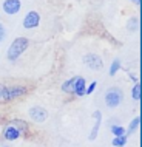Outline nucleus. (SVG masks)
Instances as JSON below:
<instances>
[{
	"label": "nucleus",
	"mask_w": 142,
	"mask_h": 147,
	"mask_svg": "<svg viewBox=\"0 0 142 147\" xmlns=\"http://www.w3.org/2000/svg\"><path fill=\"white\" fill-rule=\"evenodd\" d=\"M122 99H124V93H122V90L119 88V87H111V88L107 90V93H105L107 107L114 109V107H117L122 102Z\"/></svg>",
	"instance_id": "nucleus-1"
},
{
	"label": "nucleus",
	"mask_w": 142,
	"mask_h": 147,
	"mask_svg": "<svg viewBox=\"0 0 142 147\" xmlns=\"http://www.w3.org/2000/svg\"><path fill=\"white\" fill-rule=\"evenodd\" d=\"M26 47H28V40H26L25 37L15 39V40L11 43L9 50H8V59H9V61H15V59L26 50Z\"/></svg>",
	"instance_id": "nucleus-2"
},
{
	"label": "nucleus",
	"mask_w": 142,
	"mask_h": 147,
	"mask_svg": "<svg viewBox=\"0 0 142 147\" xmlns=\"http://www.w3.org/2000/svg\"><path fill=\"white\" fill-rule=\"evenodd\" d=\"M26 91L25 87H20V85H9V87H2V94L0 98L5 99V101H11V99L20 96Z\"/></svg>",
	"instance_id": "nucleus-3"
},
{
	"label": "nucleus",
	"mask_w": 142,
	"mask_h": 147,
	"mask_svg": "<svg viewBox=\"0 0 142 147\" xmlns=\"http://www.w3.org/2000/svg\"><path fill=\"white\" fill-rule=\"evenodd\" d=\"M39 22H40V16H39V13L29 11V13L25 16V19H23V26H25L26 30L36 28V26L39 25Z\"/></svg>",
	"instance_id": "nucleus-4"
},
{
	"label": "nucleus",
	"mask_w": 142,
	"mask_h": 147,
	"mask_svg": "<svg viewBox=\"0 0 142 147\" xmlns=\"http://www.w3.org/2000/svg\"><path fill=\"white\" fill-rule=\"evenodd\" d=\"M84 62L91 70H102V67H104V62H102V59L97 54H86L84 57Z\"/></svg>",
	"instance_id": "nucleus-5"
},
{
	"label": "nucleus",
	"mask_w": 142,
	"mask_h": 147,
	"mask_svg": "<svg viewBox=\"0 0 142 147\" xmlns=\"http://www.w3.org/2000/svg\"><path fill=\"white\" fill-rule=\"evenodd\" d=\"M29 118L33 119L34 122H43L48 118V113H46V110L42 109V107H33V109L29 110Z\"/></svg>",
	"instance_id": "nucleus-6"
},
{
	"label": "nucleus",
	"mask_w": 142,
	"mask_h": 147,
	"mask_svg": "<svg viewBox=\"0 0 142 147\" xmlns=\"http://www.w3.org/2000/svg\"><path fill=\"white\" fill-rule=\"evenodd\" d=\"M3 138H5L6 141H15V140L20 138V132H19L14 125L9 124L8 127H5V130H3Z\"/></svg>",
	"instance_id": "nucleus-7"
},
{
	"label": "nucleus",
	"mask_w": 142,
	"mask_h": 147,
	"mask_svg": "<svg viewBox=\"0 0 142 147\" xmlns=\"http://www.w3.org/2000/svg\"><path fill=\"white\" fill-rule=\"evenodd\" d=\"M19 9H20L19 0H5V3H3V11L6 14H15L19 13Z\"/></svg>",
	"instance_id": "nucleus-8"
},
{
	"label": "nucleus",
	"mask_w": 142,
	"mask_h": 147,
	"mask_svg": "<svg viewBox=\"0 0 142 147\" xmlns=\"http://www.w3.org/2000/svg\"><path fill=\"white\" fill-rule=\"evenodd\" d=\"M93 118L96 119V124H94L91 133H90V136H88L90 141H94L97 138V133H99V129H100V122H102V113L100 112H94L93 113Z\"/></svg>",
	"instance_id": "nucleus-9"
},
{
	"label": "nucleus",
	"mask_w": 142,
	"mask_h": 147,
	"mask_svg": "<svg viewBox=\"0 0 142 147\" xmlns=\"http://www.w3.org/2000/svg\"><path fill=\"white\" fill-rule=\"evenodd\" d=\"M85 79L84 78H80V76H77L76 78V84H74V93L77 94V96H84L85 94Z\"/></svg>",
	"instance_id": "nucleus-10"
},
{
	"label": "nucleus",
	"mask_w": 142,
	"mask_h": 147,
	"mask_svg": "<svg viewBox=\"0 0 142 147\" xmlns=\"http://www.w3.org/2000/svg\"><path fill=\"white\" fill-rule=\"evenodd\" d=\"M11 125H14L15 129L20 132V135H26V132H28V124H26V121H22V119H13L11 121Z\"/></svg>",
	"instance_id": "nucleus-11"
},
{
	"label": "nucleus",
	"mask_w": 142,
	"mask_h": 147,
	"mask_svg": "<svg viewBox=\"0 0 142 147\" xmlns=\"http://www.w3.org/2000/svg\"><path fill=\"white\" fill-rule=\"evenodd\" d=\"M139 124H141V118L137 116V118H135L131 122H130V125H128V130L125 132V136H128V135L135 133V132H136V129L139 127Z\"/></svg>",
	"instance_id": "nucleus-12"
},
{
	"label": "nucleus",
	"mask_w": 142,
	"mask_h": 147,
	"mask_svg": "<svg viewBox=\"0 0 142 147\" xmlns=\"http://www.w3.org/2000/svg\"><path fill=\"white\" fill-rule=\"evenodd\" d=\"M74 84H76V78H71L70 81H66L64 85H62V90L65 93H74Z\"/></svg>",
	"instance_id": "nucleus-13"
},
{
	"label": "nucleus",
	"mask_w": 142,
	"mask_h": 147,
	"mask_svg": "<svg viewBox=\"0 0 142 147\" xmlns=\"http://www.w3.org/2000/svg\"><path fill=\"white\" fill-rule=\"evenodd\" d=\"M131 96L135 101H139L141 99V82H136L135 87H133V91H131Z\"/></svg>",
	"instance_id": "nucleus-14"
},
{
	"label": "nucleus",
	"mask_w": 142,
	"mask_h": 147,
	"mask_svg": "<svg viewBox=\"0 0 142 147\" xmlns=\"http://www.w3.org/2000/svg\"><path fill=\"white\" fill-rule=\"evenodd\" d=\"M125 144H127V136H125V135L124 136H116L113 140V146L114 147H124Z\"/></svg>",
	"instance_id": "nucleus-15"
},
{
	"label": "nucleus",
	"mask_w": 142,
	"mask_h": 147,
	"mask_svg": "<svg viewBox=\"0 0 142 147\" xmlns=\"http://www.w3.org/2000/svg\"><path fill=\"white\" fill-rule=\"evenodd\" d=\"M119 68H121V61L119 59H114V62L111 63V67H110V76H114Z\"/></svg>",
	"instance_id": "nucleus-16"
},
{
	"label": "nucleus",
	"mask_w": 142,
	"mask_h": 147,
	"mask_svg": "<svg viewBox=\"0 0 142 147\" xmlns=\"http://www.w3.org/2000/svg\"><path fill=\"white\" fill-rule=\"evenodd\" d=\"M111 132L114 133V138L116 136H124L125 135V129L121 125H111Z\"/></svg>",
	"instance_id": "nucleus-17"
},
{
	"label": "nucleus",
	"mask_w": 142,
	"mask_h": 147,
	"mask_svg": "<svg viewBox=\"0 0 142 147\" xmlns=\"http://www.w3.org/2000/svg\"><path fill=\"white\" fill-rule=\"evenodd\" d=\"M137 26H139V20H137L136 17H133L131 20L127 23V28H128L130 31H136V30H137Z\"/></svg>",
	"instance_id": "nucleus-18"
},
{
	"label": "nucleus",
	"mask_w": 142,
	"mask_h": 147,
	"mask_svg": "<svg viewBox=\"0 0 142 147\" xmlns=\"http://www.w3.org/2000/svg\"><path fill=\"white\" fill-rule=\"evenodd\" d=\"M96 84H97V82H91L88 88H85V94H90V93H93V91H94V88H96Z\"/></svg>",
	"instance_id": "nucleus-19"
},
{
	"label": "nucleus",
	"mask_w": 142,
	"mask_h": 147,
	"mask_svg": "<svg viewBox=\"0 0 142 147\" xmlns=\"http://www.w3.org/2000/svg\"><path fill=\"white\" fill-rule=\"evenodd\" d=\"M5 37H6V31H5V28H3V25L0 23V42H2Z\"/></svg>",
	"instance_id": "nucleus-20"
},
{
	"label": "nucleus",
	"mask_w": 142,
	"mask_h": 147,
	"mask_svg": "<svg viewBox=\"0 0 142 147\" xmlns=\"http://www.w3.org/2000/svg\"><path fill=\"white\" fill-rule=\"evenodd\" d=\"M135 3H137V5H141V0H133Z\"/></svg>",
	"instance_id": "nucleus-21"
},
{
	"label": "nucleus",
	"mask_w": 142,
	"mask_h": 147,
	"mask_svg": "<svg viewBox=\"0 0 142 147\" xmlns=\"http://www.w3.org/2000/svg\"><path fill=\"white\" fill-rule=\"evenodd\" d=\"M0 94H2V85H0Z\"/></svg>",
	"instance_id": "nucleus-22"
},
{
	"label": "nucleus",
	"mask_w": 142,
	"mask_h": 147,
	"mask_svg": "<svg viewBox=\"0 0 142 147\" xmlns=\"http://www.w3.org/2000/svg\"><path fill=\"white\" fill-rule=\"evenodd\" d=\"M3 147H8V146H3Z\"/></svg>",
	"instance_id": "nucleus-23"
}]
</instances>
